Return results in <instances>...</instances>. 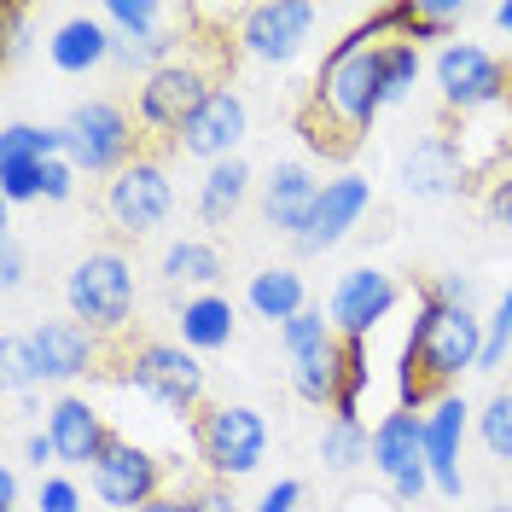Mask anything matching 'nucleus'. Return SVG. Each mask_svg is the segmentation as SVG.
<instances>
[{"mask_svg":"<svg viewBox=\"0 0 512 512\" xmlns=\"http://www.w3.org/2000/svg\"><path fill=\"white\" fill-rule=\"evenodd\" d=\"M396 35V0L373 6L355 30H344L326 59H320L315 82H309V105H303V140L320 158H350L361 146V134L379 123L384 99H379V47Z\"/></svg>","mask_w":512,"mask_h":512,"instance_id":"1","label":"nucleus"},{"mask_svg":"<svg viewBox=\"0 0 512 512\" xmlns=\"http://www.w3.org/2000/svg\"><path fill=\"white\" fill-rule=\"evenodd\" d=\"M483 355V320L478 309H448L431 291H419L414 326L396 355V408L425 414L437 396H448L460 373H478Z\"/></svg>","mask_w":512,"mask_h":512,"instance_id":"2","label":"nucleus"},{"mask_svg":"<svg viewBox=\"0 0 512 512\" xmlns=\"http://www.w3.org/2000/svg\"><path fill=\"white\" fill-rule=\"evenodd\" d=\"M134 262L117 245L88 251L70 274H64V309L70 320H82L94 338H117L128 320H134Z\"/></svg>","mask_w":512,"mask_h":512,"instance_id":"3","label":"nucleus"},{"mask_svg":"<svg viewBox=\"0 0 512 512\" xmlns=\"http://www.w3.org/2000/svg\"><path fill=\"white\" fill-rule=\"evenodd\" d=\"M192 443H198V460L210 466V478L239 483L268 460V419L251 402H216L192 419Z\"/></svg>","mask_w":512,"mask_h":512,"instance_id":"4","label":"nucleus"},{"mask_svg":"<svg viewBox=\"0 0 512 512\" xmlns=\"http://www.w3.org/2000/svg\"><path fill=\"white\" fill-rule=\"evenodd\" d=\"M64 158L76 163V175H123L140 158V123L111 99H82L64 117Z\"/></svg>","mask_w":512,"mask_h":512,"instance_id":"5","label":"nucleus"},{"mask_svg":"<svg viewBox=\"0 0 512 512\" xmlns=\"http://www.w3.org/2000/svg\"><path fill=\"white\" fill-rule=\"evenodd\" d=\"M507 70L512 64H501L478 41H448L431 59V82H437L443 111H454V117H489V111L507 105Z\"/></svg>","mask_w":512,"mask_h":512,"instance_id":"6","label":"nucleus"},{"mask_svg":"<svg viewBox=\"0 0 512 512\" xmlns=\"http://www.w3.org/2000/svg\"><path fill=\"white\" fill-rule=\"evenodd\" d=\"M123 384L163 414H204V361L187 344H140L123 361Z\"/></svg>","mask_w":512,"mask_h":512,"instance_id":"7","label":"nucleus"},{"mask_svg":"<svg viewBox=\"0 0 512 512\" xmlns=\"http://www.w3.org/2000/svg\"><path fill=\"white\" fill-rule=\"evenodd\" d=\"M210 88H222V82H216V70L198 59V53H181L175 64L140 76V88H134V123H140V134H169L175 140L181 123L204 105Z\"/></svg>","mask_w":512,"mask_h":512,"instance_id":"8","label":"nucleus"},{"mask_svg":"<svg viewBox=\"0 0 512 512\" xmlns=\"http://www.w3.org/2000/svg\"><path fill=\"white\" fill-rule=\"evenodd\" d=\"M163 478H169V460H163L152 443H140V437H111L105 454H99L94 466H88V483H94V495L105 507L117 512H140L152 507L163 495Z\"/></svg>","mask_w":512,"mask_h":512,"instance_id":"9","label":"nucleus"},{"mask_svg":"<svg viewBox=\"0 0 512 512\" xmlns=\"http://www.w3.org/2000/svg\"><path fill=\"white\" fill-rule=\"evenodd\" d=\"M367 466L384 478V489L402 501V507H414L419 495L431 489V466H425V419L414 408H390V414L373 425V454H367Z\"/></svg>","mask_w":512,"mask_h":512,"instance_id":"10","label":"nucleus"},{"mask_svg":"<svg viewBox=\"0 0 512 512\" xmlns=\"http://www.w3.org/2000/svg\"><path fill=\"white\" fill-rule=\"evenodd\" d=\"M320 24V6L315 0H262V6H245L239 12V53L256 64H291L303 47H309V35Z\"/></svg>","mask_w":512,"mask_h":512,"instance_id":"11","label":"nucleus"},{"mask_svg":"<svg viewBox=\"0 0 512 512\" xmlns=\"http://www.w3.org/2000/svg\"><path fill=\"white\" fill-rule=\"evenodd\" d=\"M18 338H24V355H30L35 390H41V384H59V390H64V384L88 379V373L99 367V355H105V344H99L82 320H70V315L35 320L30 332H18Z\"/></svg>","mask_w":512,"mask_h":512,"instance_id":"12","label":"nucleus"},{"mask_svg":"<svg viewBox=\"0 0 512 512\" xmlns=\"http://www.w3.org/2000/svg\"><path fill=\"white\" fill-rule=\"evenodd\" d=\"M169 210H175V181H169V163L163 158H140L128 163L123 175H111L105 181V216L117 222V233H152V227L169 222Z\"/></svg>","mask_w":512,"mask_h":512,"instance_id":"13","label":"nucleus"},{"mask_svg":"<svg viewBox=\"0 0 512 512\" xmlns=\"http://www.w3.org/2000/svg\"><path fill=\"white\" fill-rule=\"evenodd\" d=\"M245 134H251V105L239 88H210L204 105L192 111L181 134H175V146L187 152V158H204V163H227L239 158V146H245Z\"/></svg>","mask_w":512,"mask_h":512,"instance_id":"14","label":"nucleus"},{"mask_svg":"<svg viewBox=\"0 0 512 512\" xmlns=\"http://www.w3.org/2000/svg\"><path fill=\"white\" fill-rule=\"evenodd\" d=\"M396 303H402V286H396L384 268L361 262V268H350V274L338 280L332 303H326V320L338 326V338H373L384 320L396 315Z\"/></svg>","mask_w":512,"mask_h":512,"instance_id":"15","label":"nucleus"},{"mask_svg":"<svg viewBox=\"0 0 512 512\" xmlns=\"http://www.w3.org/2000/svg\"><path fill=\"white\" fill-rule=\"evenodd\" d=\"M419 419H425V466H431V489H437V495H448V501H460V495H466L460 443H466V431H472L478 408H472L460 390H448V396H437V402H431Z\"/></svg>","mask_w":512,"mask_h":512,"instance_id":"16","label":"nucleus"},{"mask_svg":"<svg viewBox=\"0 0 512 512\" xmlns=\"http://www.w3.org/2000/svg\"><path fill=\"white\" fill-rule=\"evenodd\" d=\"M367 210H373V181H367V175L344 169V175L320 181L315 222H309V233H303V239H291V251H297V256H320V251H332V245H344L355 227H361V216H367Z\"/></svg>","mask_w":512,"mask_h":512,"instance_id":"17","label":"nucleus"},{"mask_svg":"<svg viewBox=\"0 0 512 512\" xmlns=\"http://www.w3.org/2000/svg\"><path fill=\"white\" fill-rule=\"evenodd\" d=\"M47 431H53V443H59V466H94L99 454H105V443L117 437V431L105 425V408H99L94 396H76V390L53 396Z\"/></svg>","mask_w":512,"mask_h":512,"instance_id":"18","label":"nucleus"},{"mask_svg":"<svg viewBox=\"0 0 512 512\" xmlns=\"http://www.w3.org/2000/svg\"><path fill=\"white\" fill-rule=\"evenodd\" d=\"M466 175H472V163L460 152V134H419L402 152V187L414 198H454L466 187Z\"/></svg>","mask_w":512,"mask_h":512,"instance_id":"19","label":"nucleus"},{"mask_svg":"<svg viewBox=\"0 0 512 512\" xmlns=\"http://www.w3.org/2000/svg\"><path fill=\"white\" fill-rule=\"evenodd\" d=\"M315 204H320V181L309 163H274L268 181H262V222L286 239H303L309 222H315Z\"/></svg>","mask_w":512,"mask_h":512,"instance_id":"20","label":"nucleus"},{"mask_svg":"<svg viewBox=\"0 0 512 512\" xmlns=\"http://www.w3.org/2000/svg\"><path fill=\"white\" fill-rule=\"evenodd\" d=\"M111 47H117V35L105 30L99 12H76V18L53 24V35H47V59H53V70H64V76L99 70V64L111 59Z\"/></svg>","mask_w":512,"mask_h":512,"instance_id":"21","label":"nucleus"},{"mask_svg":"<svg viewBox=\"0 0 512 512\" xmlns=\"http://www.w3.org/2000/svg\"><path fill=\"white\" fill-rule=\"evenodd\" d=\"M175 326H181L175 344H187L192 355H216V350L233 344L239 309H233V297H222V291H192L187 303L175 309Z\"/></svg>","mask_w":512,"mask_h":512,"instance_id":"22","label":"nucleus"},{"mask_svg":"<svg viewBox=\"0 0 512 512\" xmlns=\"http://www.w3.org/2000/svg\"><path fill=\"white\" fill-rule=\"evenodd\" d=\"M245 309L256 320H268V326H286L309 309V286H303V274L291 268V262H274V268H256L251 286H245Z\"/></svg>","mask_w":512,"mask_h":512,"instance_id":"23","label":"nucleus"},{"mask_svg":"<svg viewBox=\"0 0 512 512\" xmlns=\"http://www.w3.org/2000/svg\"><path fill=\"white\" fill-rule=\"evenodd\" d=\"M256 175L245 158H227V163H210L204 169V181H198V222L204 227H227L239 210H245V198H251Z\"/></svg>","mask_w":512,"mask_h":512,"instance_id":"24","label":"nucleus"},{"mask_svg":"<svg viewBox=\"0 0 512 512\" xmlns=\"http://www.w3.org/2000/svg\"><path fill=\"white\" fill-rule=\"evenodd\" d=\"M466 0H396V35L402 41H414V47H425V41H454V30L466 24Z\"/></svg>","mask_w":512,"mask_h":512,"instance_id":"25","label":"nucleus"},{"mask_svg":"<svg viewBox=\"0 0 512 512\" xmlns=\"http://www.w3.org/2000/svg\"><path fill=\"white\" fill-rule=\"evenodd\" d=\"M158 274L169 280V286L216 291V280H222V251H216L210 239H175V245L163 251Z\"/></svg>","mask_w":512,"mask_h":512,"instance_id":"26","label":"nucleus"},{"mask_svg":"<svg viewBox=\"0 0 512 512\" xmlns=\"http://www.w3.org/2000/svg\"><path fill=\"white\" fill-rule=\"evenodd\" d=\"M315 454H320L326 472L344 478V472H355V466H367V454H373V431H367L361 419H326V425H320Z\"/></svg>","mask_w":512,"mask_h":512,"instance_id":"27","label":"nucleus"},{"mask_svg":"<svg viewBox=\"0 0 512 512\" xmlns=\"http://www.w3.org/2000/svg\"><path fill=\"white\" fill-rule=\"evenodd\" d=\"M425 76V59H419L414 41H402V35H390L379 47V99L384 111L390 105H402V99H414V82Z\"/></svg>","mask_w":512,"mask_h":512,"instance_id":"28","label":"nucleus"},{"mask_svg":"<svg viewBox=\"0 0 512 512\" xmlns=\"http://www.w3.org/2000/svg\"><path fill=\"white\" fill-rule=\"evenodd\" d=\"M338 379H344V344L326 355H309V361H291V390L309 408H332L338 402Z\"/></svg>","mask_w":512,"mask_h":512,"instance_id":"29","label":"nucleus"},{"mask_svg":"<svg viewBox=\"0 0 512 512\" xmlns=\"http://www.w3.org/2000/svg\"><path fill=\"white\" fill-rule=\"evenodd\" d=\"M99 18H105V30L123 35V41H146V35L169 30V6H158V0H105Z\"/></svg>","mask_w":512,"mask_h":512,"instance_id":"30","label":"nucleus"},{"mask_svg":"<svg viewBox=\"0 0 512 512\" xmlns=\"http://www.w3.org/2000/svg\"><path fill=\"white\" fill-rule=\"evenodd\" d=\"M472 431H478V443L489 448V460H512V384H501V390L483 396Z\"/></svg>","mask_w":512,"mask_h":512,"instance_id":"31","label":"nucleus"},{"mask_svg":"<svg viewBox=\"0 0 512 512\" xmlns=\"http://www.w3.org/2000/svg\"><path fill=\"white\" fill-rule=\"evenodd\" d=\"M280 344H286L291 361H309V355H326V350H338L344 338H338V326L320 315V309H303L297 320H286L280 326Z\"/></svg>","mask_w":512,"mask_h":512,"instance_id":"32","label":"nucleus"},{"mask_svg":"<svg viewBox=\"0 0 512 512\" xmlns=\"http://www.w3.org/2000/svg\"><path fill=\"white\" fill-rule=\"evenodd\" d=\"M0 158H64V128H47V123H6L0 128Z\"/></svg>","mask_w":512,"mask_h":512,"instance_id":"33","label":"nucleus"},{"mask_svg":"<svg viewBox=\"0 0 512 512\" xmlns=\"http://www.w3.org/2000/svg\"><path fill=\"white\" fill-rule=\"evenodd\" d=\"M507 350H512V286L501 291L495 315L483 320V355H478V373H501Z\"/></svg>","mask_w":512,"mask_h":512,"instance_id":"34","label":"nucleus"},{"mask_svg":"<svg viewBox=\"0 0 512 512\" xmlns=\"http://www.w3.org/2000/svg\"><path fill=\"white\" fill-rule=\"evenodd\" d=\"M0 192H6V204H35V198H41V163L35 158H0Z\"/></svg>","mask_w":512,"mask_h":512,"instance_id":"35","label":"nucleus"},{"mask_svg":"<svg viewBox=\"0 0 512 512\" xmlns=\"http://www.w3.org/2000/svg\"><path fill=\"white\" fill-rule=\"evenodd\" d=\"M35 507L41 512H82V483L64 478V472H47L35 483Z\"/></svg>","mask_w":512,"mask_h":512,"instance_id":"36","label":"nucleus"},{"mask_svg":"<svg viewBox=\"0 0 512 512\" xmlns=\"http://www.w3.org/2000/svg\"><path fill=\"white\" fill-rule=\"evenodd\" d=\"M0 384H6L12 396L35 390V379H30V355H24V338H18V332H6V344H0Z\"/></svg>","mask_w":512,"mask_h":512,"instance_id":"37","label":"nucleus"},{"mask_svg":"<svg viewBox=\"0 0 512 512\" xmlns=\"http://www.w3.org/2000/svg\"><path fill=\"white\" fill-rule=\"evenodd\" d=\"M70 198H76V163L47 158L41 163V204H70Z\"/></svg>","mask_w":512,"mask_h":512,"instance_id":"38","label":"nucleus"},{"mask_svg":"<svg viewBox=\"0 0 512 512\" xmlns=\"http://www.w3.org/2000/svg\"><path fill=\"white\" fill-rule=\"evenodd\" d=\"M425 291H431L437 303H448V309H478V280H472V274H437Z\"/></svg>","mask_w":512,"mask_h":512,"instance_id":"39","label":"nucleus"},{"mask_svg":"<svg viewBox=\"0 0 512 512\" xmlns=\"http://www.w3.org/2000/svg\"><path fill=\"white\" fill-rule=\"evenodd\" d=\"M24 460H30L41 478H47V472L59 466V443H53V431H47V425H35L30 437H24Z\"/></svg>","mask_w":512,"mask_h":512,"instance_id":"40","label":"nucleus"},{"mask_svg":"<svg viewBox=\"0 0 512 512\" xmlns=\"http://www.w3.org/2000/svg\"><path fill=\"white\" fill-rule=\"evenodd\" d=\"M297 507H303V483H297V478H280L251 512H297Z\"/></svg>","mask_w":512,"mask_h":512,"instance_id":"41","label":"nucleus"},{"mask_svg":"<svg viewBox=\"0 0 512 512\" xmlns=\"http://www.w3.org/2000/svg\"><path fill=\"white\" fill-rule=\"evenodd\" d=\"M24 47H30V12L6 6V59H24Z\"/></svg>","mask_w":512,"mask_h":512,"instance_id":"42","label":"nucleus"},{"mask_svg":"<svg viewBox=\"0 0 512 512\" xmlns=\"http://www.w3.org/2000/svg\"><path fill=\"white\" fill-rule=\"evenodd\" d=\"M483 204H489L495 227H507V233H512V175H495V181H489V198H483Z\"/></svg>","mask_w":512,"mask_h":512,"instance_id":"43","label":"nucleus"},{"mask_svg":"<svg viewBox=\"0 0 512 512\" xmlns=\"http://www.w3.org/2000/svg\"><path fill=\"white\" fill-rule=\"evenodd\" d=\"M24 280H30V262H24V251H18V245L6 239V245H0V286L18 291Z\"/></svg>","mask_w":512,"mask_h":512,"instance_id":"44","label":"nucleus"},{"mask_svg":"<svg viewBox=\"0 0 512 512\" xmlns=\"http://www.w3.org/2000/svg\"><path fill=\"white\" fill-rule=\"evenodd\" d=\"M198 512H239V501H233V483L210 478V489H198Z\"/></svg>","mask_w":512,"mask_h":512,"instance_id":"45","label":"nucleus"},{"mask_svg":"<svg viewBox=\"0 0 512 512\" xmlns=\"http://www.w3.org/2000/svg\"><path fill=\"white\" fill-rule=\"evenodd\" d=\"M344 512H396V495H390V489H355L350 501H344Z\"/></svg>","mask_w":512,"mask_h":512,"instance_id":"46","label":"nucleus"},{"mask_svg":"<svg viewBox=\"0 0 512 512\" xmlns=\"http://www.w3.org/2000/svg\"><path fill=\"white\" fill-rule=\"evenodd\" d=\"M18 501H24V483H18V466L6 460L0 466V512H18Z\"/></svg>","mask_w":512,"mask_h":512,"instance_id":"47","label":"nucleus"},{"mask_svg":"<svg viewBox=\"0 0 512 512\" xmlns=\"http://www.w3.org/2000/svg\"><path fill=\"white\" fill-rule=\"evenodd\" d=\"M140 512H198V495H158L152 507H140Z\"/></svg>","mask_w":512,"mask_h":512,"instance_id":"48","label":"nucleus"},{"mask_svg":"<svg viewBox=\"0 0 512 512\" xmlns=\"http://www.w3.org/2000/svg\"><path fill=\"white\" fill-rule=\"evenodd\" d=\"M489 18H495V30H507V35H512V0H501V6L489 12Z\"/></svg>","mask_w":512,"mask_h":512,"instance_id":"49","label":"nucleus"},{"mask_svg":"<svg viewBox=\"0 0 512 512\" xmlns=\"http://www.w3.org/2000/svg\"><path fill=\"white\" fill-rule=\"evenodd\" d=\"M489 512H512V507H507V501H495V507H489Z\"/></svg>","mask_w":512,"mask_h":512,"instance_id":"50","label":"nucleus"},{"mask_svg":"<svg viewBox=\"0 0 512 512\" xmlns=\"http://www.w3.org/2000/svg\"><path fill=\"white\" fill-rule=\"evenodd\" d=\"M507 105H512V70H507Z\"/></svg>","mask_w":512,"mask_h":512,"instance_id":"51","label":"nucleus"}]
</instances>
